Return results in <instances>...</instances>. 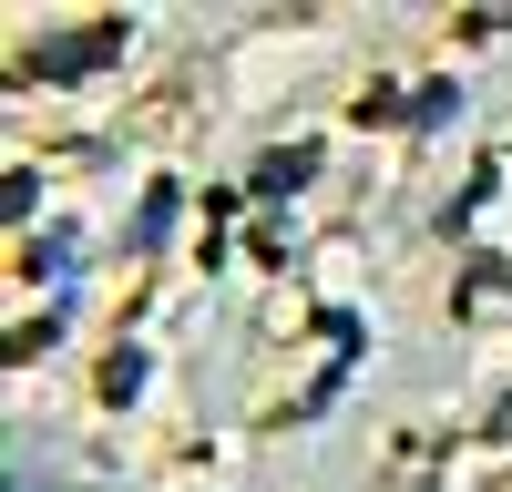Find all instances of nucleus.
<instances>
[{"mask_svg": "<svg viewBox=\"0 0 512 492\" xmlns=\"http://www.w3.org/2000/svg\"><path fill=\"white\" fill-rule=\"evenodd\" d=\"M123 52V21H93V31H62V41H31V62L21 72H41V82H82L93 62H113Z\"/></svg>", "mask_w": 512, "mask_h": 492, "instance_id": "nucleus-1", "label": "nucleus"}, {"mask_svg": "<svg viewBox=\"0 0 512 492\" xmlns=\"http://www.w3.org/2000/svg\"><path fill=\"white\" fill-rule=\"evenodd\" d=\"M308 175H318V144H287V154L256 164V195H287V185H308Z\"/></svg>", "mask_w": 512, "mask_h": 492, "instance_id": "nucleus-2", "label": "nucleus"}]
</instances>
